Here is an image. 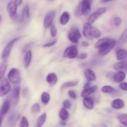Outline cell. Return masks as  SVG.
Instances as JSON below:
<instances>
[{
	"label": "cell",
	"instance_id": "b9f144b4",
	"mask_svg": "<svg viewBox=\"0 0 127 127\" xmlns=\"http://www.w3.org/2000/svg\"><path fill=\"white\" fill-rule=\"evenodd\" d=\"M119 87L123 90L127 91V82H121Z\"/></svg>",
	"mask_w": 127,
	"mask_h": 127
},
{
	"label": "cell",
	"instance_id": "c3c4849f",
	"mask_svg": "<svg viewBox=\"0 0 127 127\" xmlns=\"http://www.w3.org/2000/svg\"><path fill=\"white\" fill-rule=\"evenodd\" d=\"M27 93H28V90H27V88H25L23 90V95H24L26 96Z\"/></svg>",
	"mask_w": 127,
	"mask_h": 127
},
{
	"label": "cell",
	"instance_id": "f6af8a7d",
	"mask_svg": "<svg viewBox=\"0 0 127 127\" xmlns=\"http://www.w3.org/2000/svg\"><path fill=\"white\" fill-rule=\"evenodd\" d=\"M82 45H83V47H88V46H89V44L86 41H83V42H82Z\"/></svg>",
	"mask_w": 127,
	"mask_h": 127
},
{
	"label": "cell",
	"instance_id": "30bf717a",
	"mask_svg": "<svg viewBox=\"0 0 127 127\" xmlns=\"http://www.w3.org/2000/svg\"><path fill=\"white\" fill-rule=\"evenodd\" d=\"M55 15V10H52V11H49V12L46 14L45 16L44 17V20H43V26H44L45 28L47 29L50 27L51 25L53 24Z\"/></svg>",
	"mask_w": 127,
	"mask_h": 127
},
{
	"label": "cell",
	"instance_id": "5b68a950",
	"mask_svg": "<svg viewBox=\"0 0 127 127\" xmlns=\"http://www.w3.org/2000/svg\"><path fill=\"white\" fill-rule=\"evenodd\" d=\"M7 11L11 19L15 21L18 19L17 6L14 3V1H11L9 2L7 6Z\"/></svg>",
	"mask_w": 127,
	"mask_h": 127
},
{
	"label": "cell",
	"instance_id": "1f68e13d",
	"mask_svg": "<svg viewBox=\"0 0 127 127\" xmlns=\"http://www.w3.org/2000/svg\"><path fill=\"white\" fill-rule=\"evenodd\" d=\"M118 119L123 125L127 127V114L119 115L118 116Z\"/></svg>",
	"mask_w": 127,
	"mask_h": 127
},
{
	"label": "cell",
	"instance_id": "277c9868",
	"mask_svg": "<svg viewBox=\"0 0 127 127\" xmlns=\"http://www.w3.org/2000/svg\"><path fill=\"white\" fill-rule=\"evenodd\" d=\"M19 39V38L12 39V40H11V41L7 43V44L6 46V47L4 48L3 51H2V54H1V58H2V59H7V57H9V56L10 54H11V51H12V47H13L14 45L15 44V43H16Z\"/></svg>",
	"mask_w": 127,
	"mask_h": 127
},
{
	"label": "cell",
	"instance_id": "d6a6232c",
	"mask_svg": "<svg viewBox=\"0 0 127 127\" xmlns=\"http://www.w3.org/2000/svg\"><path fill=\"white\" fill-rule=\"evenodd\" d=\"M127 41V29L124 30L122 33L120 38H119V42L120 44H124Z\"/></svg>",
	"mask_w": 127,
	"mask_h": 127
},
{
	"label": "cell",
	"instance_id": "7a4b0ae2",
	"mask_svg": "<svg viewBox=\"0 0 127 127\" xmlns=\"http://www.w3.org/2000/svg\"><path fill=\"white\" fill-rule=\"evenodd\" d=\"M11 84L7 78L4 77L1 79L0 83V97H4L11 90Z\"/></svg>",
	"mask_w": 127,
	"mask_h": 127
},
{
	"label": "cell",
	"instance_id": "816d5d0a",
	"mask_svg": "<svg viewBox=\"0 0 127 127\" xmlns=\"http://www.w3.org/2000/svg\"><path fill=\"white\" fill-rule=\"evenodd\" d=\"M1 20H2V16H1V14H0V23H1Z\"/></svg>",
	"mask_w": 127,
	"mask_h": 127
},
{
	"label": "cell",
	"instance_id": "d4e9b609",
	"mask_svg": "<svg viewBox=\"0 0 127 127\" xmlns=\"http://www.w3.org/2000/svg\"><path fill=\"white\" fill-rule=\"evenodd\" d=\"M101 36V32L98 29L92 26L90 31V37L91 39H98Z\"/></svg>",
	"mask_w": 127,
	"mask_h": 127
},
{
	"label": "cell",
	"instance_id": "484cf974",
	"mask_svg": "<svg viewBox=\"0 0 127 127\" xmlns=\"http://www.w3.org/2000/svg\"><path fill=\"white\" fill-rule=\"evenodd\" d=\"M59 117L62 121L66 122L69 118V113L66 109L64 108H61L59 112Z\"/></svg>",
	"mask_w": 127,
	"mask_h": 127
},
{
	"label": "cell",
	"instance_id": "f1b7e54d",
	"mask_svg": "<svg viewBox=\"0 0 127 127\" xmlns=\"http://www.w3.org/2000/svg\"><path fill=\"white\" fill-rule=\"evenodd\" d=\"M50 100V95L47 92H43L41 95V101L44 105H47Z\"/></svg>",
	"mask_w": 127,
	"mask_h": 127
},
{
	"label": "cell",
	"instance_id": "9a60e30c",
	"mask_svg": "<svg viewBox=\"0 0 127 127\" xmlns=\"http://www.w3.org/2000/svg\"><path fill=\"white\" fill-rule=\"evenodd\" d=\"M83 105L88 110H93L94 107V103L93 99L91 97H84L83 99Z\"/></svg>",
	"mask_w": 127,
	"mask_h": 127
},
{
	"label": "cell",
	"instance_id": "ac0fdd59",
	"mask_svg": "<svg viewBox=\"0 0 127 127\" xmlns=\"http://www.w3.org/2000/svg\"><path fill=\"white\" fill-rule=\"evenodd\" d=\"M10 101L9 100H6L4 102L3 104H2V107H1V109H0V114L4 116L7 113L9 112L10 108Z\"/></svg>",
	"mask_w": 127,
	"mask_h": 127
},
{
	"label": "cell",
	"instance_id": "7dc6e473",
	"mask_svg": "<svg viewBox=\"0 0 127 127\" xmlns=\"http://www.w3.org/2000/svg\"><path fill=\"white\" fill-rule=\"evenodd\" d=\"M4 116L2 115L1 114H0V126L1 125V124H2V120H3V118Z\"/></svg>",
	"mask_w": 127,
	"mask_h": 127
},
{
	"label": "cell",
	"instance_id": "ffe728a7",
	"mask_svg": "<svg viewBox=\"0 0 127 127\" xmlns=\"http://www.w3.org/2000/svg\"><path fill=\"white\" fill-rule=\"evenodd\" d=\"M127 56V51L124 49H120L117 51L116 57L117 59L120 61H122L126 59Z\"/></svg>",
	"mask_w": 127,
	"mask_h": 127
},
{
	"label": "cell",
	"instance_id": "8d00e7d4",
	"mask_svg": "<svg viewBox=\"0 0 127 127\" xmlns=\"http://www.w3.org/2000/svg\"><path fill=\"white\" fill-rule=\"evenodd\" d=\"M23 11L24 12L25 16H26V18H29L30 17V8L29 5L26 4L23 8Z\"/></svg>",
	"mask_w": 127,
	"mask_h": 127
},
{
	"label": "cell",
	"instance_id": "f5cc1de1",
	"mask_svg": "<svg viewBox=\"0 0 127 127\" xmlns=\"http://www.w3.org/2000/svg\"><path fill=\"white\" fill-rule=\"evenodd\" d=\"M125 127V126H124V127Z\"/></svg>",
	"mask_w": 127,
	"mask_h": 127
},
{
	"label": "cell",
	"instance_id": "e0dca14e",
	"mask_svg": "<svg viewBox=\"0 0 127 127\" xmlns=\"http://www.w3.org/2000/svg\"><path fill=\"white\" fill-rule=\"evenodd\" d=\"M32 51L31 50H29L27 51L24 56V66L26 68H28L29 67L30 64H31V60H32Z\"/></svg>",
	"mask_w": 127,
	"mask_h": 127
},
{
	"label": "cell",
	"instance_id": "603a6c76",
	"mask_svg": "<svg viewBox=\"0 0 127 127\" xmlns=\"http://www.w3.org/2000/svg\"><path fill=\"white\" fill-rule=\"evenodd\" d=\"M20 90H21V87L20 86H16L13 88V90H12V97H13L14 101L16 104H17L19 99Z\"/></svg>",
	"mask_w": 127,
	"mask_h": 127
},
{
	"label": "cell",
	"instance_id": "f35d334b",
	"mask_svg": "<svg viewBox=\"0 0 127 127\" xmlns=\"http://www.w3.org/2000/svg\"><path fill=\"white\" fill-rule=\"evenodd\" d=\"M113 22H114V24L116 26H120L122 22V19L120 17H118V16L114 17V19H113Z\"/></svg>",
	"mask_w": 127,
	"mask_h": 127
},
{
	"label": "cell",
	"instance_id": "ba28073f",
	"mask_svg": "<svg viewBox=\"0 0 127 127\" xmlns=\"http://www.w3.org/2000/svg\"><path fill=\"white\" fill-rule=\"evenodd\" d=\"M93 0H83L79 5L81 12L82 14L88 16L91 11V4Z\"/></svg>",
	"mask_w": 127,
	"mask_h": 127
},
{
	"label": "cell",
	"instance_id": "4316f807",
	"mask_svg": "<svg viewBox=\"0 0 127 127\" xmlns=\"http://www.w3.org/2000/svg\"><path fill=\"white\" fill-rule=\"evenodd\" d=\"M46 120H47V114L45 113H42L37 119V127H42V126L45 123Z\"/></svg>",
	"mask_w": 127,
	"mask_h": 127
},
{
	"label": "cell",
	"instance_id": "ab89813d",
	"mask_svg": "<svg viewBox=\"0 0 127 127\" xmlns=\"http://www.w3.org/2000/svg\"><path fill=\"white\" fill-rule=\"evenodd\" d=\"M68 95H69V97H71L73 99H76L77 97L76 93L75 91H74L73 90H69L68 91Z\"/></svg>",
	"mask_w": 127,
	"mask_h": 127
},
{
	"label": "cell",
	"instance_id": "7bdbcfd3",
	"mask_svg": "<svg viewBox=\"0 0 127 127\" xmlns=\"http://www.w3.org/2000/svg\"><path fill=\"white\" fill-rule=\"evenodd\" d=\"M88 57V55L86 54V53H82L80 54L79 56H78V59H84L87 58Z\"/></svg>",
	"mask_w": 127,
	"mask_h": 127
},
{
	"label": "cell",
	"instance_id": "e575fe53",
	"mask_svg": "<svg viewBox=\"0 0 127 127\" xmlns=\"http://www.w3.org/2000/svg\"><path fill=\"white\" fill-rule=\"evenodd\" d=\"M40 111V107L38 103H35L31 108V112L33 113H37Z\"/></svg>",
	"mask_w": 127,
	"mask_h": 127
},
{
	"label": "cell",
	"instance_id": "f907efd6",
	"mask_svg": "<svg viewBox=\"0 0 127 127\" xmlns=\"http://www.w3.org/2000/svg\"><path fill=\"white\" fill-rule=\"evenodd\" d=\"M61 124H62V125H66V123L65 122H64V121H62V122H61Z\"/></svg>",
	"mask_w": 127,
	"mask_h": 127
},
{
	"label": "cell",
	"instance_id": "8fae6325",
	"mask_svg": "<svg viewBox=\"0 0 127 127\" xmlns=\"http://www.w3.org/2000/svg\"><path fill=\"white\" fill-rule=\"evenodd\" d=\"M126 77V73L124 71H118L113 75V79L115 82L118 83H121L125 80Z\"/></svg>",
	"mask_w": 127,
	"mask_h": 127
},
{
	"label": "cell",
	"instance_id": "7c38bea8",
	"mask_svg": "<svg viewBox=\"0 0 127 127\" xmlns=\"http://www.w3.org/2000/svg\"><path fill=\"white\" fill-rule=\"evenodd\" d=\"M111 106L114 109H122V108H123L125 107V102H124V100H122V99L117 98V99L114 100L112 102Z\"/></svg>",
	"mask_w": 127,
	"mask_h": 127
},
{
	"label": "cell",
	"instance_id": "4fadbf2b",
	"mask_svg": "<svg viewBox=\"0 0 127 127\" xmlns=\"http://www.w3.org/2000/svg\"><path fill=\"white\" fill-rule=\"evenodd\" d=\"M84 74L88 82L94 81L96 79V76H95V73L91 69H90V68H87V69H86L84 72Z\"/></svg>",
	"mask_w": 127,
	"mask_h": 127
},
{
	"label": "cell",
	"instance_id": "52a82bcc",
	"mask_svg": "<svg viewBox=\"0 0 127 127\" xmlns=\"http://www.w3.org/2000/svg\"><path fill=\"white\" fill-rule=\"evenodd\" d=\"M78 50L76 46H71L67 47L63 53V57L68 59H74L78 57Z\"/></svg>",
	"mask_w": 127,
	"mask_h": 127
},
{
	"label": "cell",
	"instance_id": "7402d4cb",
	"mask_svg": "<svg viewBox=\"0 0 127 127\" xmlns=\"http://www.w3.org/2000/svg\"><path fill=\"white\" fill-rule=\"evenodd\" d=\"M70 19V15H69V12L67 11H64L62 13V16H60V22L62 25H66L69 21Z\"/></svg>",
	"mask_w": 127,
	"mask_h": 127
},
{
	"label": "cell",
	"instance_id": "3957f363",
	"mask_svg": "<svg viewBox=\"0 0 127 127\" xmlns=\"http://www.w3.org/2000/svg\"><path fill=\"white\" fill-rule=\"evenodd\" d=\"M116 45V41L111 39L108 43L104 45L101 48L99 49V54L101 56H105L114 49Z\"/></svg>",
	"mask_w": 127,
	"mask_h": 127
},
{
	"label": "cell",
	"instance_id": "74e56055",
	"mask_svg": "<svg viewBox=\"0 0 127 127\" xmlns=\"http://www.w3.org/2000/svg\"><path fill=\"white\" fill-rule=\"evenodd\" d=\"M71 107V103L68 100H65L63 102V108L65 109H69Z\"/></svg>",
	"mask_w": 127,
	"mask_h": 127
},
{
	"label": "cell",
	"instance_id": "4dcf8cb0",
	"mask_svg": "<svg viewBox=\"0 0 127 127\" xmlns=\"http://www.w3.org/2000/svg\"><path fill=\"white\" fill-rule=\"evenodd\" d=\"M101 91L103 93H112L115 92V88L110 85H105L102 87Z\"/></svg>",
	"mask_w": 127,
	"mask_h": 127
},
{
	"label": "cell",
	"instance_id": "83f0119b",
	"mask_svg": "<svg viewBox=\"0 0 127 127\" xmlns=\"http://www.w3.org/2000/svg\"><path fill=\"white\" fill-rule=\"evenodd\" d=\"M7 61L6 60L3 61L2 63L0 64V81L1 80L2 78H3V76L4 75L5 72H6V69H7Z\"/></svg>",
	"mask_w": 127,
	"mask_h": 127
},
{
	"label": "cell",
	"instance_id": "f546056e",
	"mask_svg": "<svg viewBox=\"0 0 127 127\" xmlns=\"http://www.w3.org/2000/svg\"><path fill=\"white\" fill-rule=\"evenodd\" d=\"M78 84V81H69V82H66L65 83H63L62 85V89H64V88H68V87H73L74 86H76Z\"/></svg>",
	"mask_w": 127,
	"mask_h": 127
},
{
	"label": "cell",
	"instance_id": "cb8c5ba5",
	"mask_svg": "<svg viewBox=\"0 0 127 127\" xmlns=\"http://www.w3.org/2000/svg\"><path fill=\"white\" fill-rule=\"evenodd\" d=\"M111 40V39L108 38V37H103V38L100 39L97 41V42L95 44V47L96 49H100L102 47L106 44L107 43L109 42Z\"/></svg>",
	"mask_w": 127,
	"mask_h": 127
},
{
	"label": "cell",
	"instance_id": "d590c367",
	"mask_svg": "<svg viewBox=\"0 0 127 127\" xmlns=\"http://www.w3.org/2000/svg\"><path fill=\"white\" fill-rule=\"evenodd\" d=\"M50 34L52 37H55L57 35V29L56 28L55 26L53 24H52L50 27Z\"/></svg>",
	"mask_w": 127,
	"mask_h": 127
},
{
	"label": "cell",
	"instance_id": "6da1fadb",
	"mask_svg": "<svg viewBox=\"0 0 127 127\" xmlns=\"http://www.w3.org/2000/svg\"><path fill=\"white\" fill-rule=\"evenodd\" d=\"M7 80L11 83L17 84L21 81V75L19 70L16 68H12L10 70L7 74Z\"/></svg>",
	"mask_w": 127,
	"mask_h": 127
},
{
	"label": "cell",
	"instance_id": "836d02e7",
	"mask_svg": "<svg viewBox=\"0 0 127 127\" xmlns=\"http://www.w3.org/2000/svg\"><path fill=\"white\" fill-rule=\"evenodd\" d=\"M20 127H29L28 120L26 117H23L21 118V122H20Z\"/></svg>",
	"mask_w": 127,
	"mask_h": 127
},
{
	"label": "cell",
	"instance_id": "d6986e66",
	"mask_svg": "<svg viewBox=\"0 0 127 127\" xmlns=\"http://www.w3.org/2000/svg\"><path fill=\"white\" fill-rule=\"evenodd\" d=\"M113 67L114 69L117 71H123L127 68V63L126 61H120V62L115 64Z\"/></svg>",
	"mask_w": 127,
	"mask_h": 127
},
{
	"label": "cell",
	"instance_id": "5bb4252c",
	"mask_svg": "<svg viewBox=\"0 0 127 127\" xmlns=\"http://www.w3.org/2000/svg\"><path fill=\"white\" fill-rule=\"evenodd\" d=\"M46 81L51 85H54L58 82V77L55 73H50L46 77Z\"/></svg>",
	"mask_w": 127,
	"mask_h": 127
},
{
	"label": "cell",
	"instance_id": "9c48e42d",
	"mask_svg": "<svg viewBox=\"0 0 127 127\" xmlns=\"http://www.w3.org/2000/svg\"><path fill=\"white\" fill-rule=\"evenodd\" d=\"M81 37L80 32L76 27H73L68 34V38L69 41L74 44H78L79 39Z\"/></svg>",
	"mask_w": 127,
	"mask_h": 127
},
{
	"label": "cell",
	"instance_id": "681fc988",
	"mask_svg": "<svg viewBox=\"0 0 127 127\" xmlns=\"http://www.w3.org/2000/svg\"><path fill=\"white\" fill-rule=\"evenodd\" d=\"M102 2H109V1H111V0H100Z\"/></svg>",
	"mask_w": 127,
	"mask_h": 127
},
{
	"label": "cell",
	"instance_id": "44dd1931",
	"mask_svg": "<svg viewBox=\"0 0 127 127\" xmlns=\"http://www.w3.org/2000/svg\"><path fill=\"white\" fill-rule=\"evenodd\" d=\"M91 27L92 25L89 24L88 22H86L84 24V27H83V34L86 38L88 39H91L90 37V31Z\"/></svg>",
	"mask_w": 127,
	"mask_h": 127
},
{
	"label": "cell",
	"instance_id": "8992f818",
	"mask_svg": "<svg viewBox=\"0 0 127 127\" xmlns=\"http://www.w3.org/2000/svg\"><path fill=\"white\" fill-rule=\"evenodd\" d=\"M107 11L106 7H102L98 9L97 11H95V12H94L93 13H92L90 16H89L88 19V22L89 24L92 25L102 14H103L104 13H105Z\"/></svg>",
	"mask_w": 127,
	"mask_h": 127
},
{
	"label": "cell",
	"instance_id": "bcb514c9",
	"mask_svg": "<svg viewBox=\"0 0 127 127\" xmlns=\"http://www.w3.org/2000/svg\"><path fill=\"white\" fill-rule=\"evenodd\" d=\"M90 86H91V83H90V82H88L86 83L85 85H84V88H89V87H90Z\"/></svg>",
	"mask_w": 127,
	"mask_h": 127
},
{
	"label": "cell",
	"instance_id": "60d3db41",
	"mask_svg": "<svg viewBox=\"0 0 127 127\" xmlns=\"http://www.w3.org/2000/svg\"><path fill=\"white\" fill-rule=\"evenodd\" d=\"M57 40L55 39V40H54V41H52V42H48V43H47V44H44L43 45V47H52V46H54V45L57 43Z\"/></svg>",
	"mask_w": 127,
	"mask_h": 127
},
{
	"label": "cell",
	"instance_id": "2e32d148",
	"mask_svg": "<svg viewBox=\"0 0 127 127\" xmlns=\"http://www.w3.org/2000/svg\"><path fill=\"white\" fill-rule=\"evenodd\" d=\"M97 88V87L95 85L93 86V87H90L89 88H84V90L81 92V97H83V98L89 97L90 95H91L92 93H93L96 91Z\"/></svg>",
	"mask_w": 127,
	"mask_h": 127
},
{
	"label": "cell",
	"instance_id": "ee69618b",
	"mask_svg": "<svg viewBox=\"0 0 127 127\" xmlns=\"http://www.w3.org/2000/svg\"><path fill=\"white\" fill-rule=\"evenodd\" d=\"M14 3L16 4L17 6H20V5L22 4V0H14Z\"/></svg>",
	"mask_w": 127,
	"mask_h": 127
}]
</instances>
